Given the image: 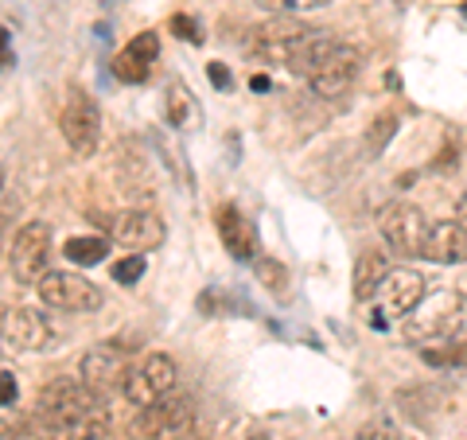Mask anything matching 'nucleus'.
<instances>
[{"label":"nucleus","mask_w":467,"mask_h":440,"mask_svg":"<svg viewBox=\"0 0 467 440\" xmlns=\"http://www.w3.org/2000/svg\"><path fill=\"white\" fill-rule=\"evenodd\" d=\"M36 421L47 440H101L106 436V398L82 378H55L36 393Z\"/></svg>","instance_id":"f257e3e1"},{"label":"nucleus","mask_w":467,"mask_h":440,"mask_svg":"<svg viewBox=\"0 0 467 440\" xmlns=\"http://www.w3.org/2000/svg\"><path fill=\"white\" fill-rule=\"evenodd\" d=\"M405 340L420 351L467 340V297L460 288L429 292V297L405 316Z\"/></svg>","instance_id":"f03ea898"},{"label":"nucleus","mask_w":467,"mask_h":440,"mask_svg":"<svg viewBox=\"0 0 467 440\" xmlns=\"http://www.w3.org/2000/svg\"><path fill=\"white\" fill-rule=\"evenodd\" d=\"M324 36L327 32H319V27L304 24L296 16H276L269 24L254 27L250 39H245V51H250V58H257V63L285 67V70H292V75H300L304 58L312 55V47Z\"/></svg>","instance_id":"7ed1b4c3"},{"label":"nucleus","mask_w":467,"mask_h":440,"mask_svg":"<svg viewBox=\"0 0 467 440\" xmlns=\"http://www.w3.org/2000/svg\"><path fill=\"white\" fill-rule=\"evenodd\" d=\"M358 70H362V51L350 47V43H343V39L324 36L312 47V55L304 58L300 79L312 86L316 98H339L355 86Z\"/></svg>","instance_id":"20e7f679"},{"label":"nucleus","mask_w":467,"mask_h":440,"mask_svg":"<svg viewBox=\"0 0 467 440\" xmlns=\"http://www.w3.org/2000/svg\"><path fill=\"white\" fill-rule=\"evenodd\" d=\"M195 429V398L187 390H171L152 405L137 409L133 436L137 440H183Z\"/></svg>","instance_id":"39448f33"},{"label":"nucleus","mask_w":467,"mask_h":440,"mask_svg":"<svg viewBox=\"0 0 467 440\" xmlns=\"http://www.w3.org/2000/svg\"><path fill=\"white\" fill-rule=\"evenodd\" d=\"M39 300L55 308V312H98L101 308V288L94 281H86L75 269H47L39 277Z\"/></svg>","instance_id":"423d86ee"},{"label":"nucleus","mask_w":467,"mask_h":440,"mask_svg":"<svg viewBox=\"0 0 467 440\" xmlns=\"http://www.w3.org/2000/svg\"><path fill=\"white\" fill-rule=\"evenodd\" d=\"M51 246H55V238H51L47 223H39V218L36 223H24L16 230V238H12V246H8L12 277H16L20 285H39V277L51 266Z\"/></svg>","instance_id":"0eeeda50"},{"label":"nucleus","mask_w":467,"mask_h":440,"mask_svg":"<svg viewBox=\"0 0 467 440\" xmlns=\"http://www.w3.org/2000/svg\"><path fill=\"white\" fill-rule=\"evenodd\" d=\"M429 230H432V223L413 203H389V207L378 211V234L386 238L389 249H398L405 257H420Z\"/></svg>","instance_id":"6e6552de"},{"label":"nucleus","mask_w":467,"mask_h":440,"mask_svg":"<svg viewBox=\"0 0 467 440\" xmlns=\"http://www.w3.org/2000/svg\"><path fill=\"white\" fill-rule=\"evenodd\" d=\"M0 335H5V347L16 351V355H36V351H51L58 331L51 324L47 312L39 308H8L5 324H0Z\"/></svg>","instance_id":"1a4fd4ad"},{"label":"nucleus","mask_w":467,"mask_h":440,"mask_svg":"<svg viewBox=\"0 0 467 440\" xmlns=\"http://www.w3.org/2000/svg\"><path fill=\"white\" fill-rule=\"evenodd\" d=\"M175 390V359L164 355V351H152V355H144L140 362H133V371H129L121 393L137 409L152 405L156 398H164V393Z\"/></svg>","instance_id":"9d476101"},{"label":"nucleus","mask_w":467,"mask_h":440,"mask_svg":"<svg viewBox=\"0 0 467 440\" xmlns=\"http://www.w3.org/2000/svg\"><path fill=\"white\" fill-rule=\"evenodd\" d=\"M58 125H63V137L70 144V152L94 156L98 141H101V113H98V101L90 94H86V90H70Z\"/></svg>","instance_id":"9b49d317"},{"label":"nucleus","mask_w":467,"mask_h":440,"mask_svg":"<svg viewBox=\"0 0 467 440\" xmlns=\"http://www.w3.org/2000/svg\"><path fill=\"white\" fill-rule=\"evenodd\" d=\"M425 297H429V277H420L417 269H389L386 281L370 297V304L378 316L393 320V316H409Z\"/></svg>","instance_id":"f8f14e48"},{"label":"nucleus","mask_w":467,"mask_h":440,"mask_svg":"<svg viewBox=\"0 0 467 440\" xmlns=\"http://www.w3.org/2000/svg\"><path fill=\"white\" fill-rule=\"evenodd\" d=\"M129 371H133V359H129V351L117 347V343H98V347L86 351V359H82V382L90 386L98 398L121 390Z\"/></svg>","instance_id":"ddd939ff"},{"label":"nucleus","mask_w":467,"mask_h":440,"mask_svg":"<svg viewBox=\"0 0 467 440\" xmlns=\"http://www.w3.org/2000/svg\"><path fill=\"white\" fill-rule=\"evenodd\" d=\"M109 234L113 242H121L129 249H137V254H149V249L164 246V223H160L156 211H144V207H129V211H117L109 218Z\"/></svg>","instance_id":"4468645a"},{"label":"nucleus","mask_w":467,"mask_h":440,"mask_svg":"<svg viewBox=\"0 0 467 440\" xmlns=\"http://www.w3.org/2000/svg\"><path fill=\"white\" fill-rule=\"evenodd\" d=\"M214 223H218V238H223L226 254L234 261H257V254H261L257 226L234 207V203H223V207L214 211Z\"/></svg>","instance_id":"2eb2a0df"},{"label":"nucleus","mask_w":467,"mask_h":440,"mask_svg":"<svg viewBox=\"0 0 467 440\" xmlns=\"http://www.w3.org/2000/svg\"><path fill=\"white\" fill-rule=\"evenodd\" d=\"M156 58H160V36L156 32H140L125 51H117V58H113V79H121L129 86L149 82Z\"/></svg>","instance_id":"dca6fc26"},{"label":"nucleus","mask_w":467,"mask_h":440,"mask_svg":"<svg viewBox=\"0 0 467 440\" xmlns=\"http://www.w3.org/2000/svg\"><path fill=\"white\" fill-rule=\"evenodd\" d=\"M420 257L436 261V266H460L467 261V230L460 223H432Z\"/></svg>","instance_id":"f3484780"},{"label":"nucleus","mask_w":467,"mask_h":440,"mask_svg":"<svg viewBox=\"0 0 467 440\" xmlns=\"http://www.w3.org/2000/svg\"><path fill=\"white\" fill-rule=\"evenodd\" d=\"M386 273H389V261L382 254H362L358 257V269H355V300L370 304L378 285L386 281Z\"/></svg>","instance_id":"a211bd4d"},{"label":"nucleus","mask_w":467,"mask_h":440,"mask_svg":"<svg viewBox=\"0 0 467 440\" xmlns=\"http://www.w3.org/2000/svg\"><path fill=\"white\" fill-rule=\"evenodd\" d=\"M164 117L171 121V129H180L195 117V101H192V94H187L183 82H171L164 90Z\"/></svg>","instance_id":"6ab92c4d"},{"label":"nucleus","mask_w":467,"mask_h":440,"mask_svg":"<svg viewBox=\"0 0 467 440\" xmlns=\"http://www.w3.org/2000/svg\"><path fill=\"white\" fill-rule=\"evenodd\" d=\"M63 254L75 261V266H98V261L109 254V246H106V238H70L63 246Z\"/></svg>","instance_id":"aec40b11"},{"label":"nucleus","mask_w":467,"mask_h":440,"mask_svg":"<svg viewBox=\"0 0 467 440\" xmlns=\"http://www.w3.org/2000/svg\"><path fill=\"white\" fill-rule=\"evenodd\" d=\"M254 273H257V281L273 292V297H288V269L281 266V261L257 257V261H254Z\"/></svg>","instance_id":"412c9836"},{"label":"nucleus","mask_w":467,"mask_h":440,"mask_svg":"<svg viewBox=\"0 0 467 440\" xmlns=\"http://www.w3.org/2000/svg\"><path fill=\"white\" fill-rule=\"evenodd\" d=\"M144 269H149V261H144V254H129V257H121V261H113V281L117 285H140V277H144Z\"/></svg>","instance_id":"4be33fe9"},{"label":"nucleus","mask_w":467,"mask_h":440,"mask_svg":"<svg viewBox=\"0 0 467 440\" xmlns=\"http://www.w3.org/2000/svg\"><path fill=\"white\" fill-rule=\"evenodd\" d=\"M425 359L432 366H467V340L448 343V347H432V351H425Z\"/></svg>","instance_id":"5701e85b"},{"label":"nucleus","mask_w":467,"mask_h":440,"mask_svg":"<svg viewBox=\"0 0 467 440\" xmlns=\"http://www.w3.org/2000/svg\"><path fill=\"white\" fill-rule=\"evenodd\" d=\"M393 129H398V117H393V113H382V117H378V121L370 125V133H367V149H370L374 156L386 149V141L393 137Z\"/></svg>","instance_id":"b1692460"},{"label":"nucleus","mask_w":467,"mask_h":440,"mask_svg":"<svg viewBox=\"0 0 467 440\" xmlns=\"http://www.w3.org/2000/svg\"><path fill=\"white\" fill-rule=\"evenodd\" d=\"M32 424H39L36 421V414L32 417H0V440H27V433H32Z\"/></svg>","instance_id":"393cba45"},{"label":"nucleus","mask_w":467,"mask_h":440,"mask_svg":"<svg viewBox=\"0 0 467 440\" xmlns=\"http://www.w3.org/2000/svg\"><path fill=\"white\" fill-rule=\"evenodd\" d=\"M355 440H401V433L393 429L389 421H370L367 429H362V433H358Z\"/></svg>","instance_id":"a878e982"},{"label":"nucleus","mask_w":467,"mask_h":440,"mask_svg":"<svg viewBox=\"0 0 467 440\" xmlns=\"http://www.w3.org/2000/svg\"><path fill=\"white\" fill-rule=\"evenodd\" d=\"M171 32H180V39H187V43H199V39H202L199 24H195L192 16H175V20H171Z\"/></svg>","instance_id":"bb28decb"},{"label":"nucleus","mask_w":467,"mask_h":440,"mask_svg":"<svg viewBox=\"0 0 467 440\" xmlns=\"http://www.w3.org/2000/svg\"><path fill=\"white\" fill-rule=\"evenodd\" d=\"M16 405V378L12 374H0V409Z\"/></svg>","instance_id":"cd10ccee"},{"label":"nucleus","mask_w":467,"mask_h":440,"mask_svg":"<svg viewBox=\"0 0 467 440\" xmlns=\"http://www.w3.org/2000/svg\"><path fill=\"white\" fill-rule=\"evenodd\" d=\"M335 0H288V16H296V12H316V8H327Z\"/></svg>","instance_id":"c85d7f7f"},{"label":"nucleus","mask_w":467,"mask_h":440,"mask_svg":"<svg viewBox=\"0 0 467 440\" xmlns=\"http://www.w3.org/2000/svg\"><path fill=\"white\" fill-rule=\"evenodd\" d=\"M12 67V36H8V27H0V70Z\"/></svg>","instance_id":"c756f323"},{"label":"nucleus","mask_w":467,"mask_h":440,"mask_svg":"<svg viewBox=\"0 0 467 440\" xmlns=\"http://www.w3.org/2000/svg\"><path fill=\"white\" fill-rule=\"evenodd\" d=\"M207 75H211V82L218 86V90H230V75H226V67H223V63H211V67H207Z\"/></svg>","instance_id":"7c9ffc66"},{"label":"nucleus","mask_w":467,"mask_h":440,"mask_svg":"<svg viewBox=\"0 0 467 440\" xmlns=\"http://www.w3.org/2000/svg\"><path fill=\"white\" fill-rule=\"evenodd\" d=\"M261 12H276V16H288V0H254Z\"/></svg>","instance_id":"2f4dec72"},{"label":"nucleus","mask_w":467,"mask_h":440,"mask_svg":"<svg viewBox=\"0 0 467 440\" xmlns=\"http://www.w3.org/2000/svg\"><path fill=\"white\" fill-rule=\"evenodd\" d=\"M456 223H460V226L467 230V195L460 199V211H456Z\"/></svg>","instance_id":"473e14b6"},{"label":"nucleus","mask_w":467,"mask_h":440,"mask_svg":"<svg viewBox=\"0 0 467 440\" xmlns=\"http://www.w3.org/2000/svg\"><path fill=\"white\" fill-rule=\"evenodd\" d=\"M250 86H254V90H269V79H265V75H254Z\"/></svg>","instance_id":"72a5a7b5"},{"label":"nucleus","mask_w":467,"mask_h":440,"mask_svg":"<svg viewBox=\"0 0 467 440\" xmlns=\"http://www.w3.org/2000/svg\"><path fill=\"white\" fill-rule=\"evenodd\" d=\"M0 187H5V172H0Z\"/></svg>","instance_id":"f704fd0d"},{"label":"nucleus","mask_w":467,"mask_h":440,"mask_svg":"<svg viewBox=\"0 0 467 440\" xmlns=\"http://www.w3.org/2000/svg\"><path fill=\"white\" fill-rule=\"evenodd\" d=\"M250 440H269V436H250Z\"/></svg>","instance_id":"c9c22d12"},{"label":"nucleus","mask_w":467,"mask_h":440,"mask_svg":"<svg viewBox=\"0 0 467 440\" xmlns=\"http://www.w3.org/2000/svg\"><path fill=\"white\" fill-rule=\"evenodd\" d=\"M0 347H5V335H0Z\"/></svg>","instance_id":"e433bc0d"}]
</instances>
